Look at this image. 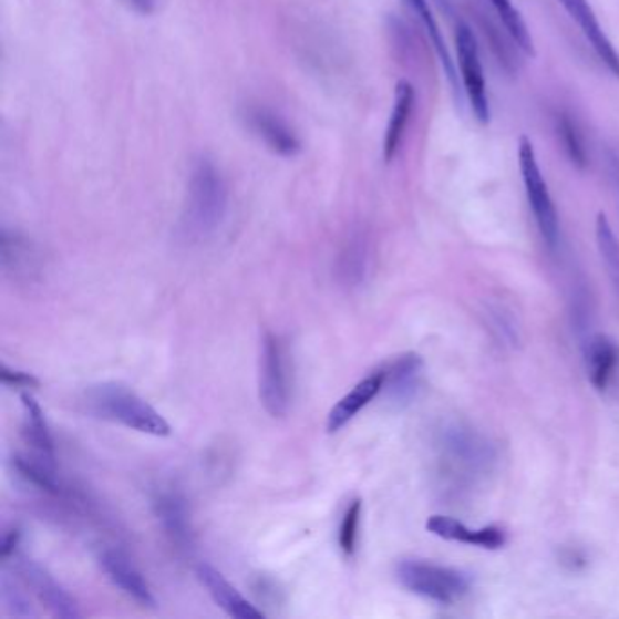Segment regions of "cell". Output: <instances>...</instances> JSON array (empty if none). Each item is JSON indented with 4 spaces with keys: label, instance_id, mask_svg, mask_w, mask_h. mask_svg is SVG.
Returning <instances> with one entry per match:
<instances>
[{
    "label": "cell",
    "instance_id": "30bf717a",
    "mask_svg": "<svg viewBox=\"0 0 619 619\" xmlns=\"http://www.w3.org/2000/svg\"><path fill=\"white\" fill-rule=\"evenodd\" d=\"M153 510L162 529L173 544L186 549L192 545V516L187 509V502L175 488H161L153 496Z\"/></svg>",
    "mask_w": 619,
    "mask_h": 619
},
{
    "label": "cell",
    "instance_id": "ba28073f",
    "mask_svg": "<svg viewBox=\"0 0 619 619\" xmlns=\"http://www.w3.org/2000/svg\"><path fill=\"white\" fill-rule=\"evenodd\" d=\"M19 572L21 578L30 589H33L37 598L41 599V603L45 609L50 610L55 618L75 619L81 618V610L76 607L75 599L62 589L59 581L42 569L41 565L31 561V559L21 556L19 558Z\"/></svg>",
    "mask_w": 619,
    "mask_h": 619
},
{
    "label": "cell",
    "instance_id": "52a82bcc",
    "mask_svg": "<svg viewBox=\"0 0 619 619\" xmlns=\"http://www.w3.org/2000/svg\"><path fill=\"white\" fill-rule=\"evenodd\" d=\"M243 121L272 153L280 156H295L302 152V142L292 132L288 122L269 107L249 104L244 106Z\"/></svg>",
    "mask_w": 619,
    "mask_h": 619
},
{
    "label": "cell",
    "instance_id": "d4e9b609",
    "mask_svg": "<svg viewBox=\"0 0 619 619\" xmlns=\"http://www.w3.org/2000/svg\"><path fill=\"white\" fill-rule=\"evenodd\" d=\"M360 518H362V499H353L349 504L348 510L343 514L342 524H340V534L338 541L343 553L353 556L357 550L358 529H360Z\"/></svg>",
    "mask_w": 619,
    "mask_h": 619
},
{
    "label": "cell",
    "instance_id": "603a6c76",
    "mask_svg": "<svg viewBox=\"0 0 619 619\" xmlns=\"http://www.w3.org/2000/svg\"><path fill=\"white\" fill-rule=\"evenodd\" d=\"M596 240H598L599 252L609 271L610 280L615 283L619 295V243L616 240L609 218L605 217L603 213H599L598 220H596Z\"/></svg>",
    "mask_w": 619,
    "mask_h": 619
},
{
    "label": "cell",
    "instance_id": "5b68a950",
    "mask_svg": "<svg viewBox=\"0 0 619 619\" xmlns=\"http://www.w3.org/2000/svg\"><path fill=\"white\" fill-rule=\"evenodd\" d=\"M456 45V64L462 81V93L467 99L474 118L487 126L491 122V102H488L487 82H485L484 64L479 56V45L473 30L464 22L456 25L454 33Z\"/></svg>",
    "mask_w": 619,
    "mask_h": 619
},
{
    "label": "cell",
    "instance_id": "7a4b0ae2",
    "mask_svg": "<svg viewBox=\"0 0 619 619\" xmlns=\"http://www.w3.org/2000/svg\"><path fill=\"white\" fill-rule=\"evenodd\" d=\"M87 413L107 422L121 423L136 433L169 436L172 427L166 419L135 391L121 383H99L84 394Z\"/></svg>",
    "mask_w": 619,
    "mask_h": 619
},
{
    "label": "cell",
    "instance_id": "44dd1931",
    "mask_svg": "<svg viewBox=\"0 0 619 619\" xmlns=\"http://www.w3.org/2000/svg\"><path fill=\"white\" fill-rule=\"evenodd\" d=\"M13 467L17 468L19 476L24 478L28 484L41 488L44 493L61 496V479L56 478L53 464L48 462V460H33L24 458V456H17V458H13Z\"/></svg>",
    "mask_w": 619,
    "mask_h": 619
},
{
    "label": "cell",
    "instance_id": "8fae6325",
    "mask_svg": "<svg viewBox=\"0 0 619 619\" xmlns=\"http://www.w3.org/2000/svg\"><path fill=\"white\" fill-rule=\"evenodd\" d=\"M99 564L107 578L130 598L142 607H155L152 589L144 576L135 569V565L115 549H104L99 554Z\"/></svg>",
    "mask_w": 619,
    "mask_h": 619
},
{
    "label": "cell",
    "instance_id": "8992f818",
    "mask_svg": "<svg viewBox=\"0 0 619 619\" xmlns=\"http://www.w3.org/2000/svg\"><path fill=\"white\" fill-rule=\"evenodd\" d=\"M260 402L272 419H283L289 411L288 362H286V349L280 338L275 332L266 331L262 338V351H260Z\"/></svg>",
    "mask_w": 619,
    "mask_h": 619
},
{
    "label": "cell",
    "instance_id": "3957f363",
    "mask_svg": "<svg viewBox=\"0 0 619 619\" xmlns=\"http://www.w3.org/2000/svg\"><path fill=\"white\" fill-rule=\"evenodd\" d=\"M396 576L413 595L442 605L456 603L471 590V578L464 570L420 559H403L396 567Z\"/></svg>",
    "mask_w": 619,
    "mask_h": 619
},
{
    "label": "cell",
    "instance_id": "6da1fadb",
    "mask_svg": "<svg viewBox=\"0 0 619 619\" xmlns=\"http://www.w3.org/2000/svg\"><path fill=\"white\" fill-rule=\"evenodd\" d=\"M229 192L226 178L215 162L202 156L193 166L187 186L182 229L187 237L206 238L217 231L226 218Z\"/></svg>",
    "mask_w": 619,
    "mask_h": 619
},
{
    "label": "cell",
    "instance_id": "4316f807",
    "mask_svg": "<svg viewBox=\"0 0 619 619\" xmlns=\"http://www.w3.org/2000/svg\"><path fill=\"white\" fill-rule=\"evenodd\" d=\"M0 380L4 385L13 389H37L41 385V382L33 374L10 369L6 363H2V368H0Z\"/></svg>",
    "mask_w": 619,
    "mask_h": 619
},
{
    "label": "cell",
    "instance_id": "7c38bea8",
    "mask_svg": "<svg viewBox=\"0 0 619 619\" xmlns=\"http://www.w3.org/2000/svg\"><path fill=\"white\" fill-rule=\"evenodd\" d=\"M429 533L439 536V538L447 539V541H460V544L476 545L482 549L498 550L507 544V534L499 527L488 525L484 529H468L458 519L451 518V516H431L427 519Z\"/></svg>",
    "mask_w": 619,
    "mask_h": 619
},
{
    "label": "cell",
    "instance_id": "e0dca14e",
    "mask_svg": "<svg viewBox=\"0 0 619 619\" xmlns=\"http://www.w3.org/2000/svg\"><path fill=\"white\" fill-rule=\"evenodd\" d=\"M382 389V369L376 371V373L369 374L368 378H363L362 382H358L353 391L345 394V396L331 409V413H329L328 416L329 433H338L343 425H348L369 402H373V400L376 399L378 393H380Z\"/></svg>",
    "mask_w": 619,
    "mask_h": 619
},
{
    "label": "cell",
    "instance_id": "83f0119b",
    "mask_svg": "<svg viewBox=\"0 0 619 619\" xmlns=\"http://www.w3.org/2000/svg\"><path fill=\"white\" fill-rule=\"evenodd\" d=\"M19 541H21V530L13 529L6 534L4 541H2V549H0V556H2L4 561L11 558V556H16Z\"/></svg>",
    "mask_w": 619,
    "mask_h": 619
},
{
    "label": "cell",
    "instance_id": "484cf974",
    "mask_svg": "<svg viewBox=\"0 0 619 619\" xmlns=\"http://www.w3.org/2000/svg\"><path fill=\"white\" fill-rule=\"evenodd\" d=\"M0 592H2V603L10 615L19 616V618H30L37 616L35 610L31 609L30 601L25 598L16 581L10 578V575H2V584H0Z\"/></svg>",
    "mask_w": 619,
    "mask_h": 619
},
{
    "label": "cell",
    "instance_id": "7402d4cb",
    "mask_svg": "<svg viewBox=\"0 0 619 619\" xmlns=\"http://www.w3.org/2000/svg\"><path fill=\"white\" fill-rule=\"evenodd\" d=\"M365 271H368V249H365L362 238H354L343 247V251L338 258V280L343 286L354 288L358 283H362Z\"/></svg>",
    "mask_w": 619,
    "mask_h": 619
},
{
    "label": "cell",
    "instance_id": "277c9868",
    "mask_svg": "<svg viewBox=\"0 0 619 619\" xmlns=\"http://www.w3.org/2000/svg\"><path fill=\"white\" fill-rule=\"evenodd\" d=\"M518 164L522 180H524L525 195L533 209L534 220L538 224L541 237L549 246L558 243L559 220L558 212L550 197L549 184L545 180L539 167L536 149L529 136L522 135L518 141Z\"/></svg>",
    "mask_w": 619,
    "mask_h": 619
},
{
    "label": "cell",
    "instance_id": "f1b7e54d",
    "mask_svg": "<svg viewBox=\"0 0 619 619\" xmlns=\"http://www.w3.org/2000/svg\"><path fill=\"white\" fill-rule=\"evenodd\" d=\"M122 2L138 16H153L158 6V0H122Z\"/></svg>",
    "mask_w": 619,
    "mask_h": 619
},
{
    "label": "cell",
    "instance_id": "4fadbf2b",
    "mask_svg": "<svg viewBox=\"0 0 619 619\" xmlns=\"http://www.w3.org/2000/svg\"><path fill=\"white\" fill-rule=\"evenodd\" d=\"M422 371L423 360L420 354H402L382 369V391H385L391 402L405 405L419 393Z\"/></svg>",
    "mask_w": 619,
    "mask_h": 619
},
{
    "label": "cell",
    "instance_id": "ffe728a7",
    "mask_svg": "<svg viewBox=\"0 0 619 619\" xmlns=\"http://www.w3.org/2000/svg\"><path fill=\"white\" fill-rule=\"evenodd\" d=\"M499 21L504 24L505 31L509 33L514 44L524 51L525 55H536V45H534L533 35H530L529 25L525 22L524 16L519 13L518 8L513 4V0H488Z\"/></svg>",
    "mask_w": 619,
    "mask_h": 619
},
{
    "label": "cell",
    "instance_id": "d6986e66",
    "mask_svg": "<svg viewBox=\"0 0 619 619\" xmlns=\"http://www.w3.org/2000/svg\"><path fill=\"white\" fill-rule=\"evenodd\" d=\"M22 409H24V439L30 443L39 458L48 460L53 464L55 460V443L51 439L50 427L45 423L44 411L30 393L21 394Z\"/></svg>",
    "mask_w": 619,
    "mask_h": 619
},
{
    "label": "cell",
    "instance_id": "9a60e30c",
    "mask_svg": "<svg viewBox=\"0 0 619 619\" xmlns=\"http://www.w3.org/2000/svg\"><path fill=\"white\" fill-rule=\"evenodd\" d=\"M585 363H587V374L596 391L605 393L615 382L619 371V345L607 337V334H596L590 338L587 351H585Z\"/></svg>",
    "mask_w": 619,
    "mask_h": 619
},
{
    "label": "cell",
    "instance_id": "cb8c5ba5",
    "mask_svg": "<svg viewBox=\"0 0 619 619\" xmlns=\"http://www.w3.org/2000/svg\"><path fill=\"white\" fill-rule=\"evenodd\" d=\"M558 133L564 142L565 153L569 155L570 162L579 169H584L589 162L587 147H585L584 136L579 133L576 122L570 116L561 115L558 121Z\"/></svg>",
    "mask_w": 619,
    "mask_h": 619
},
{
    "label": "cell",
    "instance_id": "2e32d148",
    "mask_svg": "<svg viewBox=\"0 0 619 619\" xmlns=\"http://www.w3.org/2000/svg\"><path fill=\"white\" fill-rule=\"evenodd\" d=\"M414 104H416V91L409 81H400L394 90L393 111L389 116L388 130L383 136V158L385 162L393 161L400 146H402L403 135L407 130L409 121L413 115Z\"/></svg>",
    "mask_w": 619,
    "mask_h": 619
},
{
    "label": "cell",
    "instance_id": "5bb4252c",
    "mask_svg": "<svg viewBox=\"0 0 619 619\" xmlns=\"http://www.w3.org/2000/svg\"><path fill=\"white\" fill-rule=\"evenodd\" d=\"M197 576L200 584L206 587L207 592L212 596L213 601L233 618L260 619L266 616L262 610H258L255 605L249 603L217 569H213L212 565H198Z\"/></svg>",
    "mask_w": 619,
    "mask_h": 619
},
{
    "label": "cell",
    "instance_id": "9c48e42d",
    "mask_svg": "<svg viewBox=\"0 0 619 619\" xmlns=\"http://www.w3.org/2000/svg\"><path fill=\"white\" fill-rule=\"evenodd\" d=\"M558 2L569 13L570 19L576 22L579 31L584 33L599 61L603 62L605 68L619 79L618 50L610 41L609 35L605 33L603 25L599 22L589 0H558Z\"/></svg>",
    "mask_w": 619,
    "mask_h": 619
},
{
    "label": "cell",
    "instance_id": "ac0fdd59",
    "mask_svg": "<svg viewBox=\"0 0 619 619\" xmlns=\"http://www.w3.org/2000/svg\"><path fill=\"white\" fill-rule=\"evenodd\" d=\"M405 4L411 8L414 16L419 17L422 22L423 30L427 33L429 41L433 44L436 56H439L440 64H442L443 73L447 76L448 84L453 87L454 93H462L458 82V70L454 64L453 56L448 53L447 42L443 39L442 30H440L439 21L434 17L431 6L427 0H405Z\"/></svg>",
    "mask_w": 619,
    "mask_h": 619
}]
</instances>
